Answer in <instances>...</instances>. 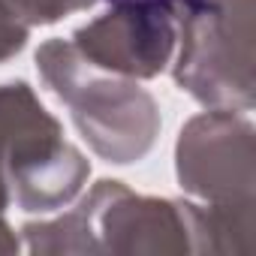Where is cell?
<instances>
[{
	"label": "cell",
	"instance_id": "ba28073f",
	"mask_svg": "<svg viewBox=\"0 0 256 256\" xmlns=\"http://www.w3.org/2000/svg\"><path fill=\"white\" fill-rule=\"evenodd\" d=\"M22 16L28 18L30 28L36 24H54L72 12H82L88 6H94L96 0H16Z\"/></svg>",
	"mask_w": 256,
	"mask_h": 256
},
{
	"label": "cell",
	"instance_id": "6da1fadb",
	"mask_svg": "<svg viewBox=\"0 0 256 256\" xmlns=\"http://www.w3.org/2000/svg\"><path fill=\"white\" fill-rule=\"evenodd\" d=\"M22 232L30 253H244L253 208L154 199L120 181H96L70 214Z\"/></svg>",
	"mask_w": 256,
	"mask_h": 256
},
{
	"label": "cell",
	"instance_id": "9c48e42d",
	"mask_svg": "<svg viewBox=\"0 0 256 256\" xmlns=\"http://www.w3.org/2000/svg\"><path fill=\"white\" fill-rule=\"evenodd\" d=\"M18 238L12 232V226L4 220V214H0V253H18Z\"/></svg>",
	"mask_w": 256,
	"mask_h": 256
},
{
	"label": "cell",
	"instance_id": "7a4b0ae2",
	"mask_svg": "<svg viewBox=\"0 0 256 256\" xmlns=\"http://www.w3.org/2000/svg\"><path fill=\"white\" fill-rule=\"evenodd\" d=\"M36 66L52 94L66 102L78 133L96 157L130 166L151 154L160 136V106L133 78H120L88 64L72 42L48 40Z\"/></svg>",
	"mask_w": 256,
	"mask_h": 256
},
{
	"label": "cell",
	"instance_id": "3957f363",
	"mask_svg": "<svg viewBox=\"0 0 256 256\" xmlns=\"http://www.w3.org/2000/svg\"><path fill=\"white\" fill-rule=\"evenodd\" d=\"M88 175L90 163L64 139L34 88L0 84V214L10 202L22 211H58L78 196Z\"/></svg>",
	"mask_w": 256,
	"mask_h": 256
},
{
	"label": "cell",
	"instance_id": "52a82bcc",
	"mask_svg": "<svg viewBox=\"0 0 256 256\" xmlns=\"http://www.w3.org/2000/svg\"><path fill=\"white\" fill-rule=\"evenodd\" d=\"M30 36V24L16 0H0V64L16 58Z\"/></svg>",
	"mask_w": 256,
	"mask_h": 256
},
{
	"label": "cell",
	"instance_id": "277c9868",
	"mask_svg": "<svg viewBox=\"0 0 256 256\" xmlns=\"http://www.w3.org/2000/svg\"><path fill=\"white\" fill-rule=\"evenodd\" d=\"M253 0H178L175 82L211 108H253Z\"/></svg>",
	"mask_w": 256,
	"mask_h": 256
},
{
	"label": "cell",
	"instance_id": "5b68a950",
	"mask_svg": "<svg viewBox=\"0 0 256 256\" xmlns=\"http://www.w3.org/2000/svg\"><path fill=\"white\" fill-rule=\"evenodd\" d=\"M178 184L205 205L253 208V124L244 112L211 108L184 124L175 145Z\"/></svg>",
	"mask_w": 256,
	"mask_h": 256
},
{
	"label": "cell",
	"instance_id": "8992f818",
	"mask_svg": "<svg viewBox=\"0 0 256 256\" xmlns=\"http://www.w3.org/2000/svg\"><path fill=\"white\" fill-rule=\"evenodd\" d=\"M76 52L120 78L160 76L178 46V0H114L72 34Z\"/></svg>",
	"mask_w": 256,
	"mask_h": 256
}]
</instances>
